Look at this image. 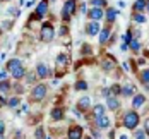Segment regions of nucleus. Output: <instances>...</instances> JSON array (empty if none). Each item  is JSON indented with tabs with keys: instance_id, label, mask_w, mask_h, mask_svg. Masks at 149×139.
Segmentation results:
<instances>
[{
	"instance_id": "nucleus-36",
	"label": "nucleus",
	"mask_w": 149,
	"mask_h": 139,
	"mask_svg": "<svg viewBox=\"0 0 149 139\" xmlns=\"http://www.w3.org/2000/svg\"><path fill=\"white\" fill-rule=\"evenodd\" d=\"M130 41H132V34H130V31H127V33H125V36H123V43H125V45H129Z\"/></svg>"
},
{
	"instance_id": "nucleus-16",
	"label": "nucleus",
	"mask_w": 149,
	"mask_h": 139,
	"mask_svg": "<svg viewBox=\"0 0 149 139\" xmlns=\"http://www.w3.org/2000/svg\"><path fill=\"white\" fill-rule=\"evenodd\" d=\"M144 103H146V96H144V94H135L134 100H132V107H134V108L142 107Z\"/></svg>"
},
{
	"instance_id": "nucleus-39",
	"label": "nucleus",
	"mask_w": 149,
	"mask_h": 139,
	"mask_svg": "<svg viewBox=\"0 0 149 139\" xmlns=\"http://www.w3.org/2000/svg\"><path fill=\"white\" fill-rule=\"evenodd\" d=\"M3 132H5V124L0 120V134H3Z\"/></svg>"
},
{
	"instance_id": "nucleus-11",
	"label": "nucleus",
	"mask_w": 149,
	"mask_h": 139,
	"mask_svg": "<svg viewBox=\"0 0 149 139\" xmlns=\"http://www.w3.org/2000/svg\"><path fill=\"white\" fill-rule=\"evenodd\" d=\"M96 119V125L100 127V129H108L110 127V117L108 115H101V117H94Z\"/></svg>"
},
{
	"instance_id": "nucleus-14",
	"label": "nucleus",
	"mask_w": 149,
	"mask_h": 139,
	"mask_svg": "<svg viewBox=\"0 0 149 139\" xmlns=\"http://www.w3.org/2000/svg\"><path fill=\"white\" fill-rule=\"evenodd\" d=\"M22 65V62L19 60V59H10V60L7 62V71L9 72H14L15 69H19Z\"/></svg>"
},
{
	"instance_id": "nucleus-41",
	"label": "nucleus",
	"mask_w": 149,
	"mask_h": 139,
	"mask_svg": "<svg viewBox=\"0 0 149 139\" xmlns=\"http://www.w3.org/2000/svg\"><path fill=\"white\" fill-rule=\"evenodd\" d=\"M65 33H67V26H62L60 28V34H65Z\"/></svg>"
},
{
	"instance_id": "nucleus-9",
	"label": "nucleus",
	"mask_w": 149,
	"mask_h": 139,
	"mask_svg": "<svg viewBox=\"0 0 149 139\" xmlns=\"http://www.w3.org/2000/svg\"><path fill=\"white\" fill-rule=\"evenodd\" d=\"M106 107L110 108L111 112L118 110L120 108V100L117 98V96H108V98H106Z\"/></svg>"
},
{
	"instance_id": "nucleus-20",
	"label": "nucleus",
	"mask_w": 149,
	"mask_h": 139,
	"mask_svg": "<svg viewBox=\"0 0 149 139\" xmlns=\"http://www.w3.org/2000/svg\"><path fill=\"white\" fill-rule=\"evenodd\" d=\"M134 86H132V84H123V86H122V94H123V96H132V94H134Z\"/></svg>"
},
{
	"instance_id": "nucleus-34",
	"label": "nucleus",
	"mask_w": 149,
	"mask_h": 139,
	"mask_svg": "<svg viewBox=\"0 0 149 139\" xmlns=\"http://www.w3.org/2000/svg\"><path fill=\"white\" fill-rule=\"evenodd\" d=\"M110 93H113V94H120V93H122V86L113 84V86H111V89H110Z\"/></svg>"
},
{
	"instance_id": "nucleus-46",
	"label": "nucleus",
	"mask_w": 149,
	"mask_h": 139,
	"mask_svg": "<svg viewBox=\"0 0 149 139\" xmlns=\"http://www.w3.org/2000/svg\"><path fill=\"white\" fill-rule=\"evenodd\" d=\"M3 59H5V53H0V62L3 60Z\"/></svg>"
},
{
	"instance_id": "nucleus-45",
	"label": "nucleus",
	"mask_w": 149,
	"mask_h": 139,
	"mask_svg": "<svg viewBox=\"0 0 149 139\" xmlns=\"http://www.w3.org/2000/svg\"><path fill=\"white\" fill-rule=\"evenodd\" d=\"M21 110H22V112H28V110H29V107H28V105H22V107H21Z\"/></svg>"
},
{
	"instance_id": "nucleus-52",
	"label": "nucleus",
	"mask_w": 149,
	"mask_h": 139,
	"mask_svg": "<svg viewBox=\"0 0 149 139\" xmlns=\"http://www.w3.org/2000/svg\"><path fill=\"white\" fill-rule=\"evenodd\" d=\"M0 139H3V134H0Z\"/></svg>"
},
{
	"instance_id": "nucleus-32",
	"label": "nucleus",
	"mask_w": 149,
	"mask_h": 139,
	"mask_svg": "<svg viewBox=\"0 0 149 139\" xmlns=\"http://www.w3.org/2000/svg\"><path fill=\"white\" fill-rule=\"evenodd\" d=\"M26 81H28V84H34V81H36V74H33V72H28V74H26Z\"/></svg>"
},
{
	"instance_id": "nucleus-42",
	"label": "nucleus",
	"mask_w": 149,
	"mask_h": 139,
	"mask_svg": "<svg viewBox=\"0 0 149 139\" xmlns=\"http://www.w3.org/2000/svg\"><path fill=\"white\" fill-rule=\"evenodd\" d=\"M144 132H148V134H149V119L146 120V127H144Z\"/></svg>"
},
{
	"instance_id": "nucleus-26",
	"label": "nucleus",
	"mask_w": 149,
	"mask_h": 139,
	"mask_svg": "<svg viewBox=\"0 0 149 139\" xmlns=\"http://www.w3.org/2000/svg\"><path fill=\"white\" fill-rule=\"evenodd\" d=\"M144 9H146V0H137V2L134 3V10L135 12H137V10L141 12V10H144Z\"/></svg>"
},
{
	"instance_id": "nucleus-18",
	"label": "nucleus",
	"mask_w": 149,
	"mask_h": 139,
	"mask_svg": "<svg viewBox=\"0 0 149 139\" xmlns=\"http://www.w3.org/2000/svg\"><path fill=\"white\" fill-rule=\"evenodd\" d=\"M50 117L53 120H63V110L62 108H53L52 113H50Z\"/></svg>"
},
{
	"instance_id": "nucleus-40",
	"label": "nucleus",
	"mask_w": 149,
	"mask_h": 139,
	"mask_svg": "<svg viewBox=\"0 0 149 139\" xmlns=\"http://www.w3.org/2000/svg\"><path fill=\"white\" fill-rule=\"evenodd\" d=\"M2 26H3V28H10L12 22H10V21H5V22H2Z\"/></svg>"
},
{
	"instance_id": "nucleus-23",
	"label": "nucleus",
	"mask_w": 149,
	"mask_h": 139,
	"mask_svg": "<svg viewBox=\"0 0 149 139\" xmlns=\"http://www.w3.org/2000/svg\"><path fill=\"white\" fill-rule=\"evenodd\" d=\"M104 105H94V108H93V113H94V117H101V115H106L104 113Z\"/></svg>"
},
{
	"instance_id": "nucleus-15",
	"label": "nucleus",
	"mask_w": 149,
	"mask_h": 139,
	"mask_svg": "<svg viewBox=\"0 0 149 139\" xmlns=\"http://www.w3.org/2000/svg\"><path fill=\"white\" fill-rule=\"evenodd\" d=\"M117 15H118V10H117V9H113V7H110V9L104 12V17H106V21H108V22H113V21L117 19Z\"/></svg>"
},
{
	"instance_id": "nucleus-4",
	"label": "nucleus",
	"mask_w": 149,
	"mask_h": 139,
	"mask_svg": "<svg viewBox=\"0 0 149 139\" xmlns=\"http://www.w3.org/2000/svg\"><path fill=\"white\" fill-rule=\"evenodd\" d=\"M75 12V0H65L63 3V9H62V19L63 21H69L70 15Z\"/></svg>"
},
{
	"instance_id": "nucleus-31",
	"label": "nucleus",
	"mask_w": 149,
	"mask_h": 139,
	"mask_svg": "<svg viewBox=\"0 0 149 139\" xmlns=\"http://www.w3.org/2000/svg\"><path fill=\"white\" fill-rule=\"evenodd\" d=\"M75 89H77V91L88 89V82H86V81H77V82H75Z\"/></svg>"
},
{
	"instance_id": "nucleus-7",
	"label": "nucleus",
	"mask_w": 149,
	"mask_h": 139,
	"mask_svg": "<svg viewBox=\"0 0 149 139\" xmlns=\"http://www.w3.org/2000/svg\"><path fill=\"white\" fill-rule=\"evenodd\" d=\"M67 139H82V127L81 125H72L67 131Z\"/></svg>"
},
{
	"instance_id": "nucleus-33",
	"label": "nucleus",
	"mask_w": 149,
	"mask_h": 139,
	"mask_svg": "<svg viewBox=\"0 0 149 139\" xmlns=\"http://www.w3.org/2000/svg\"><path fill=\"white\" fill-rule=\"evenodd\" d=\"M91 5H94V7H104L106 5V0H91Z\"/></svg>"
},
{
	"instance_id": "nucleus-12",
	"label": "nucleus",
	"mask_w": 149,
	"mask_h": 139,
	"mask_svg": "<svg viewBox=\"0 0 149 139\" xmlns=\"http://www.w3.org/2000/svg\"><path fill=\"white\" fill-rule=\"evenodd\" d=\"M91 107V100H89V96H82V98H79V101H77V110L81 112H86L88 108Z\"/></svg>"
},
{
	"instance_id": "nucleus-37",
	"label": "nucleus",
	"mask_w": 149,
	"mask_h": 139,
	"mask_svg": "<svg viewBox=\"0 0 149 139\" xmlns=\"http://www.w3.org/2000/svg\"><path fill=\"white\" fill-rule=\"evenodd\" d=\"M81 53H82V55H89L91 53V46L84 45V48H81Z\"/></svg>"
},
{
	"instance_id": "nucleus-3",
	"label": "nucleus",
	"mask_w": 149,
	"mask_h": 139,
	"mask_svg": "<svg viewBox=\"0 0 149 139\" xmlns=\"http://www.w3.org/2000/svg\"><path fill=\"white\" fill-rule=\"evenodd\" d=\"M123 125L127 129H137V125H139V113L134 112V110H129L123 115Z\"/></svg>"
},
{
	"instance_id": "nucleus-5",
	"label": "nucleus",
	"mask_w": 149,
	"mask_h": 139,
	"mask_svg": "<svg viewBox=\"0 0 149 139\" xmlns=\"http://www.w3.org/2000/svg\"><path fill=\"white\" fill-rule=\"evenodd\" d=\"M52 74H53V71H52V69H50V67H48L46 64H41V62H40V64L36 65V76L40 77V79L50 77Z\"/></svg>"
},
{
	"instance_id": "nucleus-29",
	"label": "nucleus",
	"mask_w": 149,
	"mask_h": 139,
	"mask_svg": "<svg viewBox=\"0 0 149 139\" xmlns=\"http://www.w3.org/2000/svg\"><path fill=\"white\" fill-rule=\"evenodd\" d=\"M132 19H134V22H139V24H142V22H146V17H144V15L141 14V12H139V14L135 12V14L132 15Z\"/></svg>"
},
{
	"instance_id": "nucleus-24",
	"label": "nucleus",
	"mask_w": 149,
	"mask_h": 139,
	"mask_svg": "<svg viewBox=\"0 0 149 139\" xmlns=\"http://www.w3.org/2000/svg\"><path fill=\"white\" fill-rule=\"evenodd\" d=\"M55 64L60 65V67H63V65H67V64H69V57H67V55H58V57L55 59Z\"/></svg>"
},
{
	"instance_id": "nucleus-8",
	"label": "nucleus",
	"mask_w": 149,
	"mask_h": 139,
	"mask_svg": "<svg viewBox=\"0 0 149 139\" xmlns=\"http://www.w3.org/2000/svg\"><path fill=\"white\" fill-rule=\"evenodd\" d=\"M100 31H101V26L98 24V21H91V22H88V26H86V33H88L89 36H96Z\"/></svg>"
},
{
	"instance_id": "nucleus-38",
	"label": "nucleus",
	"mask_w": 149,
	"mask_h": 139,
	"mask_svg": "<svg viewBox=\"0 0 149 139\" xmlns=\"http://www.w3.org/2000/svg\"><path fill=\"white\" fill-rule=\"evenodd\" d=\"M7 79V71H2L0 72V81H5Z\"/></svg>"
},
{
	"instance_id": "nucleus-28",
	"label": "nucleus",
	"mask_w": 149,
	"mask_h": 139,
	"mask_svg": "<svg viewBox=\"0 0 149 139\" xmlns=\"http://www.w3.org/2000/svg\"><path fill=\"white\" fill-rule=\"evenodd\" d=\"M103 69L104 71H113V69H115V62L113 60H104L103 62Z\"/></svg>"
},
{
	"instance_id": "nucleus-30",
	"label": "nucleus",
	"mask_w": 149,
	"mask_h": 139,
	"mask_svg": "<svg viewBox=\"0 0 149 139\" xmlns=\"http://www.w3.org/2000/svg\"><path fill=\"white\" fill-rule=\"evenodd\" d=\"M134 138L135 139H146V132H144V129H135L134 131Z\"/></svg>"
},
{
	"instance_id": "nucleus-1",
	"label": "nucleus",
	"mask_w": 149,
	"mask_h": 139,
	"mask_svg": "<svg viewBox=\"0 0 149 139\" xmlns=\"http://www.w3.org/2000/svg\"><path fill=\"white\" fill-rule=\"evenodd\" d=\"M55 38V28L50 22H43L41 24V31H40V40L43 43H50Z\"/></svg>"
},
{
	"instance_id": "nucleus-48",
	"label": "nucleus",
	"mask_w": 149,
	"mask_h": 139,
	"mask_svg": "<svg viewBox=\"0 0 149 139\" xmlns=\"http://www.w3.org/2000/svg\"><path fill=\"white\" fill-rule=\"evenodd\" d=\"M146 9L149 10V0H146Z\"/></svg>"
},
{
	"instance_id": "nucleus-43",
	"label": "nucleus",
	"mask_w": 149,
	"mask_h": 139,
	"mask_svg": "<svg viewBox=\"0 0 149 139\" xmlns=\"http://www.w3.org/2000/svg\"><path fill=\"white\" fill-rule=\"evenodd\" d=\"M120 48H122V52H125V50H129V45H125V43H122V45H120Z\"/></svg>"
},
{
	"instance_id": "nucleus-2",
	"label": "nucleus",
	"mask_w": 149,
	"mask_h": 139,
	"mask_svg": "<svg viewBox=\"0 0 149 139\" xmlns=\"http://www.w3.org/2000/svg\"><path fill=\"white\" fill-rule=\"evenodd\" d=\"M46 94H48L46 84L40 82V84H36V86L33 88V91H31V100H33V101H41V100L46 98Z\"/></svg>"
},
{
	"instance_id": "nucleus-47",
	"label": "nucleus",
	"mask_w": 149,
	"mask_h": 139,
	"mask_svg": "<svg viewBox=\"0 0 149 139\" xmlns=\"http://www.w3.org/2000/svg\"><path fill=\"white\" fill-rule=\"evenodd\" d=\"M118 139H129V138H127V136H125V134H122V136H120Z\"/></svg>"
},
{
	"instance_id": "nucleus-6",
	"label": "nucleus",
	"mask_w": 149,
	"mask_h": 139,
	"mask_svg": "<svg viewBox=\"0 0 149 139\" xmlns=\"http://www.w3.org/2000/svg\"><path fill=\"white\" fill-rule=\"evenodd\" d=\"M46 12H48V2L46 0H41L38 5H36V12H34V17H38V19H41V17H45Z\"/></svg>"
},
{
	"instance_id": "nucleus-21",
	"label": "nucleus",
	"mask_w": 149,
	"mask_h": 139,
	"mask_svg": "<svg viewBox=\"0 0 149 139\" xmlns=\"http://www.w3.org/2000/svg\"><path fill=\"white\" fill-rule=\"evenodd\" d=\"M141 81H142V84L146 86V89H149V69H144V71L141 72Z\"/></svg>"
},
{
	"instance_id": "nucleus-35",
	"label": "nucleus",
	"mask_w": 149,
	"mask_h": 139,
	"mask_svg": "<svg viewBox=\"0 0 149 139\" xmlns=\"http://www.w3.org/2000/svg\"><path fill=\"white\" fill-rule=\"evenodd\" d=\"M7 14H10L12 15V17H17V15H19V9H17V7H9V10H7Z\"/></svg>"
},
{
	"instance_id": "nucleus-50",
	"label": "nucleus",
	"mask_w": 149,
	"mask_h": 139,
	"mask_svg": "<svg viewBox=\"0 0 149 139\" xmlns=\"http://www.w3.org/2000/svg\"><path fill=\"white\" fill-rule=\"evenodd\" d=\"M2 2H12V0H2Z\"/></svg>"
},
{
	"instance_id": "nucleus-25",
	"label": "nucleus",
	"mask_w": 149,
	"mask_h": 139,
	"mask_svg": "<svg viewBox=\"0 0 149 139\" xmlns=\"http://www.w3.org/2000/svg\"><path fill=\"white\" fill-rule=\"evenodd\" d=\"M129 48L134 50V52H139V50H141V43H139V40H137V38H132V41L129 43Z\"/></svg>"
},
{
	"instance_id": "nucleus-49",
	"label": "nucleus",
	"mask_w": 149,
	"mask_h": 139,
	"mask_svg": "<svg viewBox=\"0 0 149 139\" xmlns=\"http://www.w3.org/2000/svg\"><path fill=\"white\" fill-rule=\"evenodd\" d=\"M45 139H53V138H50V136H46V138Z\"/></svg>"
},
{
	"instance_id": "nucleus-22",
	"label": "nucleus",
	"mask_w": 149,
	"mask_h": 139,
	"mask_svg": "<svg viewBox=\"0 0 149 139\" xmlns=\"http://www.w3.org/2000/svg\"><path fill=\"white\" fill-rule=\"evenodd\" d=\"M19 105H21V98H19V96H12V98L7 100V107L15 108V107H19Z\"/></svg>"
},
{
	"instance_id": "nucleus-27",
	"label": "nucleus",
	"mask_w": 149,
	"mask_h": 139,
	"mask_svg": "<svg viewBox=\"0 0 149 139\" xmlns=\"http://www.w3.org/2000/svg\"><path fill=\"white\" fill-rule=\"evenodd\" d=\"M45 138H46V136H45V129L40 125V127L34 131V139H45Z\"/></svg>"
},
{
	"instance_id": "nucleus-13",
	"label": "nucleus",
	"mask_w": 149,
	"mask_h": 139,
	"mask_svg": "<svg viewBox=\"0 0 149 139\" xmlns=\"http://www.w3.org/2000/svg\"><path fill=\"white\" fill-rule=\"evenodd\" d=\"M110 36H111V31H110V28H101V31H100V43H101V45H104V43L110 40Z\"/></svg>"
},
{
	"instance_id": "nucleus-10",
	"label": "nucleus",
	"mask_w": 149,
	"mask_h": 139,
	"mask_svg": "<svg viewBox=\"0 0 149 139\" xmlns=\"http://www.w3.org/2000/svg\"><path fill=\"white\" fill-rule=\"evenodd\" d=\"M88 15H89L91 21H100V19L104 15V12H103V9H100V7H94V9H91L89 12H88Z\"/></svg>"
},
{
	"instance_id": "nucleus-17",
	"label": "nucleus",
	"mask_w": 149,
	"mask_h": 139,
	"mask_svg": "<svg viewBox=\"0 0 149 139\" xmlns=\"http://www.w3.org/2000/svg\"><path fill=\"white\" fill-rule=\"evenodd\" d=\"M10 82L9 81H0V94L2 96H7V93L10 91Z\"/></svg>"
},
{
	"instance_id": "nucleus-19",
	"label": "nucleus",
	"mask_w": 149,
	"mask_h": 139,
	"mask_svg": "<svg viewBox=\"0 0 149 139\" xmlns=\"http://www.w3.org/2000/svg\"><path fill=\"white\" fill-rule=\"evenodd\" d=\"M10 74H12L14 79H22V77L26 76V67H24V65H21L19 69H15L14 72H10Z\"/></svg>"
},
{
	"instance_id": "nucleus-51",
	"label": "nucleus",
	"mask_w": 149,
	"mask_h": 139,
	"mask_svg": "<svg viewBox=\"0 0 149 139\" xmlns=\"http://www.w3.org/2000/svg\"><path fill=\"white\" fill-rule=\"evenodd\" d=\"M82 139H94V138H82Z\"/></svg>"
},
{
	"instance_id": "nucleus-44",
	"label": "nucleus",
	"mask_w": 149,
	"mask_h": 139,
	"mask_svg": "<svg viewBox=\"0 0 149 139\" xmlns=\"http://www.w3.org/2000/svg\"><path fill=\"white\" fill-rule=\"evenodd\" d=\"M93 136H94V138L98 139V138H100V132H98V131H96V129H93Z\"/></svg>"
}]
</instances>
